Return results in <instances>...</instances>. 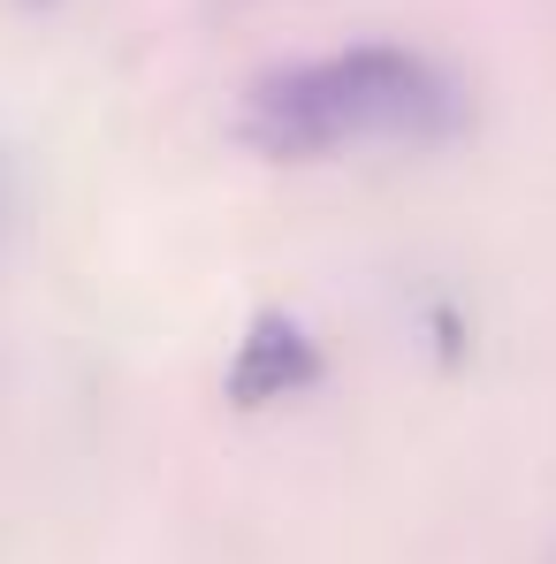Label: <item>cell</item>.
Listing matches in <instances>:
<instances>
[{
  "label": "cell",
  "mask_w": 556,
  "mask_h": 564,
  "mask_svg": "<svg viewBox=\"0 0 556 564\" xmlns=\"http://www.w3.org/2000/svg\"><path fill=\"white\" fill-rule=\"evenodd\" d=\"M458 122L450 77L412 46H344L328 62H297L252 85V145L268 161H313L351 138H435Z\"/></svg>",
  "instance_id": "obj_1"
},
{
  "label": "cell",
  "mask_w": 556,
  "mask_h": 564,
  "mask_svg": "<svg viewBox=\"0 0 556 564\" xmlns=\"http://www.w3.org/2000/svg\"><path fill=\"white\" fill-rule=\"evenodd\" d=\"M320 381V344L305 336V321H290V313H252V328H244V344L229 351V404L237 412H260V404H282V397H297V389H313Z\"/></svg>",
  "instance_id": "obj_2"
},
{
  "label": "cell",
  "mask_w": 556,
  "mask_h": 564,
  "mask_svg": "<svg viewBox=\"0 0 556 564\" xmlns=\"http://www.w3.org/2000/svg\"><path fill=\"white\" fill-rule=\"evenodd\" d=\"M8 214H15V184H8V161H0V229H8Z\"/></svg>",
  "instance_id": "obj_3"
}]
</instances>
